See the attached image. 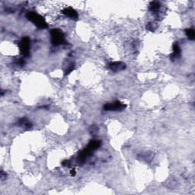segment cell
I'll return each mask as SVG.
<instances>
[{
    "label": "cell",
    "instance_id": "cell-1",
    "mask_svg": "<svg viewBox=\"0 0 195 195\" xmlns=\"http://www.w3.org/2000/svg\"><path fill=\"white\" fill-rule=\"evenodd\" d=\"M26 17H27V18L28 19L30 22H32L38 28L46 29L48 28V24H47L46 21H45L44 18L41 16L38 13H37V12H29L26 15Z\"/></svg>",
    "mask_w": 195,
    "mask_h": 195
},
{
    "label": "cell",
    "instance_id": "cell-2",
    "mask_svg": "<svg viewBox=\"0 0 195 195\" xmlns=\"http://www.w3.org/2000/svg\"><path fill=\"white\" fill-rule=\"evenodd\" d=\"M50 38H51V43L54 46H59V45L65 44L66 43L64 34L61 30L58 28L50 30Z\"/></svg>",
    "mask_w": 195,
    "mask_h": 195
},
{
    "label": "cell",
    "instance_id": "cell-3",
    "mask_svg": "<svg viewBox=\"0 0 195 195\" xmlns=\"http://www.w3.org/2000/svg\"><path fill=\"white\" fill-rule=\"evenodd\" d=\"M20 52L24 57H28L30 55V47H31V41L28 37H24L22 40L18 43Z\"/></svg>",
    "mask_w": 195,
    "mask_h": 195
},
{
    "label": "cell",
    "instance_id": "cell-4",
    "mask_svg": "<svg viewBox=\"0 0 195 195\" xmlns=\"http://www.w3.org/2000/svg\"><path fill=\"white\" fill-rule=\"evenodd\" d=\"M126 105L120 101H115L111 103H107L104 105L103 109L106 111H122L126 109Z\"/></svg>",
    "mask_w": 195,
    "mask_h": 195
},
{
    "label": "cell",
    "instance_id": "cell-5",
    "mask_svg": "<svg viewBox=\"0 0 195 195\" xmlns=\"http://www.w3.org/2000/svg\"><path fill=\"white\" fill-rule=\"evenodd\" d=\"M126 66L124 62H121V61H118V62H112L110 63L108 65V68L109 69L110 71L114 72V73H117V72H120L126 69Z\"/></svg>",
    "mask_w": 195,
    "mask_h": 195
},
{
    "label": "cell",
    "instance_id": "cell-6",
    "mask_svg": "<svg viewBox=\"0 0 195 195\" xmlns=\"http://www.w3.org/2000/svg\"><path fill=\"white\" fill-rule=\"evenodd\" d=\"M92 152L93 151L91 150V149H89V148H87V147L80 151L78 153V157H77V159H78L79 162H81V163L84 162L88 157H89V156H91L92 155Z\"/></svg>",
    "mask_w": 195,
    "mask_h": 195
},
{
    "label": "cell",
    "instance_id": "cell-7",
    "mask_svg": "<svg viewBox=\"0 0 195 195\" xmlns=\"http://www.w3.org/2000/svg\"><path fill=\"white\" fill-rule=\"evenodd\" d=\"M62 13L65 16L71 19H73V20H77L79 18L77 12L75 9H73V8H71V7H67V8H63Z\"/></svg>",
    "mask_w": 195,
    "mask_h": 195
},
{
    "label": "cell",
    "instance_id": "cell-8",
    "mask_svg": "<svg viewBox=\"0 0 195 195\" xmlns=\"http://www.w3.org/2000/svg\"><path fill=\"white\" fill-rule=\"evenodd\" d=\"M172 49H173V53L170 55V59L172 60L179 59L181 57V48L177 42L174 44L173 46H172Z\"/></svg>",
    "mask_w": 195,
    "mask_h": 195
},
{
    "label": "cell",
    "instance_id": "cell-9",
    "mask_svg": "<svg viewBox=\"0 0 195 195\" xmlns=\"http://www.w3.org/2000/svg\"><path fill=\"white\" fill-rule=\"evenodd\" d=\"M17 125L20 126V127L23 128V129L26 130H30L32 127L31 123L30 122V121L28 120V118H26V117H22V118H21L20 120L18 121Z\"/></svg>",
    "mask_w": 195,
    "mask_h": 195
},
{
    "label": "cell",
    "instance_id": "cell-10",
    "mask_svg": "<svg viewBox=\"0 0 195 195\" xmlns=\"http://www.w3.org/2000/svg\"><path fill=\"white\" fill-rule=\"evenodd\" d=\"M101 146V141L99 140H92L89 142V144L87 145V148L91 149L92 151H95L98 148H100V146Z\"/></svg>",
    "mask_w": 195,
    "mask_h": 195
},
{
    "label": "cell",
    "instance_id": "cell-11",
    "mask_svg": "<svg viewBox=\"0 0 195 195\" xmlns=\"http://www.w3.org/2000/svg\"><path fill=\"white\" fill-rule=\"evenodd\" d=\"M161 8V4L159 2H152L149 4V10L153 13H158Z\"/></svg>",
    "mask_w": 195,
    "mask_h": 195
},
{
    "label": "cell",
    "instance_id": "cell-12",
    "mask_svg": "<svg viewBox=\"0 0 195 195\" xmlns=\"http://www.w3.org/2000/svg\"><path fill=\"white\" fill-rule=\"evenodd\" d=\"M185 34L189 40H194L195 39V32L193 28L185 29Z\"/></svg>",
    "mask_w": 195,
    "mask_h": 195
},
{
    "label": "cell",
    "instance_id": "cell-13",
    "mask_svg": "<svg viewBox=\"0 0 195 195\" xmlns=\"http://www.w3.org/2000/svg\"><path fill=\"white\" fill-rule=\"evenodd\" d=\"M146 29L149 30V31H154L156 28H157V25H156V24L154 23V22H149V23L146 24Z\"/></svg>",
    "mask_w": 195,
    "mask_h": 195
},
{
    "label": "cell",
    "instance_id": "cell-14",
    "mask_svg": "<svg viewBox=\"0 0 195 195\" xmlns=\"http://www.w3.org/2000/svg\"><path fill=\"white\" fill-rule=\"evenodd\" d=\"M75 69V64L74 63H71V64L68 66L67 69H66V71H65V75H69V73H71L73 71V69Z\"/></svg>",
    "mask_w": 195,
    "mask_h": 195
},
{
    "label": "cell",
    "instance_id": "cell-15",
    "mask_svg": "<svg viewBox=\"0 0 195 195\" xmlns=\"http://www.w3.org/2000/svg\"><path fill=\"white\" fill-rule=\"evenodd\" d=\"M16 63L17 65H18V66H23L24 64H25V62H24V59H22V58H21V59H18V60H16Z\"/></svg>",
    "mask_w": 195,
    "mask_h": 195
},
{
    "label": "cell",
    "instance_id": "cell-16",
    "mask_svg": "<svg viewBox=\"0 0 195 195\" xmlns=\"http://www.w3.org/2000/svg\"><path fill=\"white\" fill-rule=\"evenodd\" d=\"M62 165L63 166H66V167H69L71 166V162L69 160H67V159H65L62 162Z\"/></svg>",
    "mask_w": 195,
    "mask_h": 195
},
{
    "label": "cell",
    "instance_id": "cell-17",
    "mask_svg": "<svg viewBox=\"0 0 195 195\" xmlns=\"http://www.w3.org/2000/svg\"><path fill=\"white\" fill-rule=\"evenodd\" d=\"M6 173L4 171H1V174H0V177H1V180L3 181L5 178H6Z\"/></svg>",
    "mask_w": 195,
    "mask_h": 195
},
{
    "label": "cell",
    "instance_id": "cell-18",
    "mask_svg": "<svg viewBox=\"0 0 195 195\" xmlns=\"http://www.w3.org/2000/svg\"><path fill=\"white\" fill-rule=\"evenodd\" d=\"M75 174H76V172H75V168H72V169L70 170V175L73 177V176H75Z\"/></svg>",
    "mask_w": 195,
    "mask_h": 195
},
{
    "label": "cell",
    "instance_id": "cell-19",
    "mask_svg": "<svg viewBox=\"0 0 195 195\" xmlns=\"http://www.w3.org/2000/svg\"><path fill=\"white\" fill-rule=\"evenodd\" d=\"M92 128V127H91ZM98 131V127H97V126H95V128H94V126H92V131H91V133H94L95 132H97V131Z\"/></svg>",
    "mask_w": 195,
    "mask_h": 195
}]
</instances>
